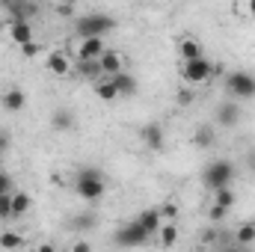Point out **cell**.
Listing matches in <instances>:
<instances>
[{
  "label": "cell",
  "mask_w": 255,
  "mask_h": 252,
  "mask_svg": "<svg viewBox=\"0 0 255 252\" xmlns=\"http://www.w3.org/2000/svg\"><path fill=\"white\" fill-rule=\"evenodd\" d=\"M33 208V199L24 190H12V217H24Z\"/></svg>",
  "instance_id": "cell-19"
},
{
  "label": "cell",
  "mask_w": 255,
  "mask_h": 252,
  "mask_svg": "<svg viewBox=\"0 0 255 252\" xmlns=\"http://www.w3.org/2000/svg\"><path fill=\"white\" fill-rule=\"evenodd\" d=\"M9 145H12V139H9V133H6V130H0V154H3V151H6Z\"/></svg>",
  "instance_id": "cell-32"
},
{
  "label": "cell",
  "mask_w": 255,
  "mask_h": 252,
  "mask_svg": "<svg viewBox=\"0 0 255 252\" xmlns=\"http://www.w3.org/2000/svg\"><path fill=\"white\" fill-rule=\"evenodd\" d=\"M104 36H89V39H80V48H77V57L80 60H98L104 54Z\"/></svg>",
  "instance_id": "cell-9"
},
{
  "label": "cell",
  "mask_w": 255,
  "mask_h": 252,
  "mask_svg": "<svg viewBox=\"0 0 255 252\" xmlns=\"http://www.w3.org/2000/svg\"><path fill=\"white\" fill-rule=\"evenodd\" d=\"M253 241H255V226L253 223L241 226V229H238V244H253Z\"/></svg>",
  "instance_id": "cell-26"
},
{
  "label": "cell",
  "mask_w": 255,
  "mask_h": 252,
  "mask_svg": "<svg viewBox=\"0 0 255 252\" xmlns=\"http://www.w3.org/2000/svg\"><path fill=\"white\" fill-rule=\"evenodd\" d=\"M71 250H74V252H86V250H89V244H86V241H80V244H74Z\"/></svg>",
  "instance_id": "cell-33"
},
{
  "label": "cell",
  "mask_w": 255,
  "mask_h": 252,
  "mask_svg": "<svg viewBox=\"0 0 255 252\" xmlns=\"http://www.w3.org/2000/svg\"><path fill=\"white\" fill-rule=\"evenodd\" d=\"M160 214H163V220H178V205H172V202H166V205L160 208Z\"/></svg>",
  "instance_id": "cell-27"
},
{
  "label": "cell",
  "mask_w": 255,
  "mask_h": 252,
  "mask_svg": "<svg viewBox=\"0 0 255 252\" xmlns=\"http://www.w3.org/2000/svg\"><path fill=\"white\" fill-rule=\"evenodd\" d=\"M9 39L21 48L24 42H33L36 33H33V21H12L9 24Z\"/></svg>",
  "instance_id": "cell-11"
},
{
  "label": "cell",
  "mask_w": 255,
  "mask_h": 252,
  "mask_svg": "<svg viewBox=\"0 0 255 252\" xmlns=\"http://www.w3.org/2000/svg\"><path fill=\"white\" fill-rule=\"evenodd\" d=\"M116 30V18L107 15V12H86V15H77L74 21V33L80 39H89V36H107Z\"/></svg>",
  "instance_id": "cell-2"
},
{
  "label": "cell",
  "mask_w": 255,
  "mask_h": 252,
  "mask_svg": "<svg viewBox=\"0 0 255 252\" xmlns=\"http://www.w3.org/2000/svg\"><path fill=\"white\" fill-rule=\"evenodd\" d=\"M214 205H220V208L232 211V205H235V193H232V187H220V190H214Z\"/></svg>",
  "instance_id": "cell-23"
},
{
  "label": "cell",
  "mask_w": 255,
  "mask_h": 252,
  "mask_svg": "<svg viewBox=\"0 0 255 252\" xmlns=\"http://www.w3.org/2000/svg\"><path fill=\"white\" fill-rule=\"evenodd\" d=\"M51 125L57 127L60 133H63V130H71V127H74V116H71V110L57 107V110H54V116H51Z\"/></svg>",
  "instance_id": "cell-20"
},
{
  "label": "cell",
  "mask_w": 255,
  "mask_h": 252,
  "mask_svg": "<svg viewBox=\"0 0 255 252\" xmlns=\"http://www.w3.org/2000/svg\"><path fill=\"white\" fill-rule=\"evenodd\" d=\"M226 92L235 98V101H250L255 98V74L250 71H232V74H226Z\"/></svg>",
  "instance_id": "cell-4"
},
{
  "label": "cell",
  "mask_w": 255,
  "mask_h": 252,
  "mask_svg": "<svg viewBox=\"0 0 255 252\" xmlns=\"http://www.w3.org/2000/svg\"><path fill=\"white\" fill-rule=\"evenodd\" d=\"M9 217H12V190L0 193V220H9Z\"/></svg>",
  "instance_id": "cell-25"
},
{
  "label": "cell",
  "mask_w": 255,
  "mask_h": 252,
  "mask_svg": "<svg viewBox=\"0 0 255 252\" xmlns=\"http://www.w3.org/2000/svg\"><path fill=\"white\" fill-rule=\"evenodd\" d=\"M21 54H24V57H36V54H39V42H36V39H33V42H24V45H21Z\"/></svg>",
  "instance_id": "cell-29"
},
{
  "label": "cell",
  "mask_w": 255,
  "mask_h": 252,
  "mask_svg": "<svg viewBox=\"0 0 255 252\" xmlns=\"http://www.w3.org/2000/svg\"><path fill=\"white\" fill-rule=\"evenodd\" d=\"M110 80H113V86H116V92H119V95H128V98H130V95H136V86H139V83H136V77H133L130 71L122 68V71L110 74Z\"/></svg>",
  "instance_id": "cell-15"
},
{
  "label": "cell",
  "mask_w": 255,
  "mask_h": 252,
  "mask_svg": "<svg viewBox=\"0 0 255 252\" xmlns=\"http://www.w3.org/2000/svg\"><path fill=\"white\" fill-rule=\"evenodd\" d=\"M148 232L136 223V220H130L125 226H119L116 229V235H113V241H116V247H142V244H148Z\"/></svg>",
  "instance_id": "cell-6"
},
{
  "label": "cell",
  "mask_w": 255,
  "mask_h": 252,
  "mask_svg": "<svg viewBox=\"0 0 255 252\" xmlns=\"http://www.w3.org/2000/svg\"><path fill=\"white\" fill-rule=\"evenodd\" d=\"M214 142H217V133H214V125H199V127H196V133H193V145H196L199 151L211 148Z\"/></svg>",
  "instance_id": "cell-17"
},
{
  "label": "cell",
  "mask_w": 255,
  "mask_h": 252,
  "mask_svg": "<svg viewBox=\"0 0 255 252\" xmlns=\"http://www.w3.org/2000/svg\"><path fill=\"white\" fill-rule=\"evenodd\" d=\"M136 223H139L148 235H157V229L163 226V214H160V208H145V211L136 214Z\"/></svg>",
  "instance_id": "cell-12"
},
{
  "label": "cell",
  "mask_w": 255,
  "mask_h": 252,
  "mask_svg": "<svg viewBox=\"0 0 255 252\" xmlns=\"http://www.w3.org/2000/svg\"><path fill=\"white\" fill-rule=\"evenodd\" d=\"M157 235H160V247H175V241H178V229H175V220L163 223V226L157 229Z\"/></svg>",
  "instance_id": "cell-22"
},
{
  "label": "cell",
  "mask_w": 255,
  "mask_h": 252,
  "mask_svg": "<svg viewBox=\"0 0 255 252\" xmlns=\"http://www.w3.org/2000/svg\"><path fill=\"white\" fill-rule=\"evenodd\" d=\"M139 139L145 142V148H151V151H160L163 148V127L160 125H142L139 127Z\"/></svg>",
  "instance_id": "cell-13"
},
{
  "label": "cell",
  "mask_w": 255,
  "mask_h": 252,
  "mask_svg": "<svg viewBox=\"0 0 255 252\" xmlns=\"http://www.w3.org/2000/svg\"><path fill=\"white\" fill-rule=\"evenodd\" d=\"M95 98H101V101H116V98H119V92H116V86H113L110 77L95 83Z\"/></svg>",
  "instance_id": "cell-21"
},
{
  "label": "cell",
  "mask_w": 255,
  "mask_h": 252,
  "mask_svg": "<svg viewBox=\"0 0 255 252\" xmlns=\"http://www.w3.org/2000/svg\"><path fill=\"white\" fill-rule=\"evenodd\" d=\"M253 226H255V220H253Z\"/></svg>",
  "instance_id": "cell-36"
},
{
  "label": "cell",
  "mask_w": 255,
  "mask_h": 252,
  "mask_svg": "<svg viewBox=\"0 0 255 252\" xmlns=\"http://www.w3.org/2000/svg\"><path fill=\"white\" fill-rule=\"evenodd\" d=\"M250 15L255 18V0H250Z\"/></svg>",
  "instance_id": "cell-34"
},
{
  "label": "cell",
  "mask_w": 255,
  "mask_h": 252,
  "mask_svg": "<svg viewBox=\"0 0 255 252\" xmlns=\"http://www.w3.org/2000/svg\"><path fill=\"white\" fill-rule=\"evenodd\" d=\"M226 214H229V211H226V208H220V205H214V208H211V220H214V223L226 220Z\"/></svg>",
  "instance_id": "cell-31"
},
{
  "label": "cell",
  "mask_w": 255,
  "mask_h": 252,
  "mask_svg": "<svg viewBox=\"0 0 255 252\" xmlns=\"http://www.w3.org/2000/svg\"><path fill=\"white\" fill-rule=\"evenodd\" d=\"M0 169H3V154H0Z\"/></svg>",
  "instance_id": "cell-35"
},
{
  "label": "cell",
  "mask_w": 255,
  "mask_h": 252,
  "mask_svg": "<svg viewBox=\"0 0 255 252\" xmlns=\"http://www.w3.org/2000/svg\"><path fill=\"white\" fill-rule=\"evenodd\" d=\"M235 163L229 160V157H220V160H211L205 169H202V184L211 190H220V187H232V181H235Z\"/></svg>",
  "instance_id": "cell-3"
},
{
  "label": "cell",
  "mask_w": 255,
  "mask_h": 252,
  "mask_svg": "<svg viewBox=\"0 0 255 252\" xmlns=\"http://www.w3.org/2000/svg\"><path fill=\"white\" fill-rule=\"evenodd\" d=\"M74 190H77L80 199L98 202V199H104V193H107V178H104V172H101L98 166H83V169L77 172V178H74Z\"/></svg>",
  "instance_id": "cell-1"
},
{
  "label": "cell",
  "mask_w": 255,
  "mask_h": 252,
  "mask_svg": "<svg viewBox=\"0 0 255 252\" xmlns=\"http://www.w3.org/2000/svg\"><path fill=\"white\" fill-rule=\"evenodd\" d=\"M178 57H181V63L205 57V51H202V42H199V39H193V36H181V39H178Z\"/></svg>",
  "instance_id": "cell-14"
},
{
  "label": "cell",
  "mask_w": 255,
  "mask_h": 252,
  "mask_svg": "<svg viewBox=\"0 0 255 252\" xmlns=\"http://www.w3.org/2000/svg\"><path fill=\"white\" fill-rule=\"evenodd\" d=\"M0 6L6 9L9 24L12 21H33L39 15V3H33V0H0Z\"/></svg>",
  "instance_id": "cell-7"
},
{
  "label": "cell",
  "mask_w": 255,
  "mask_h": 252,
  "mask_svg": "<svg viewBox=\"0 0 255 252\" xmlns=\"http://www.w3.org/2000/svg\"><path fill=\"white\" fill-rule=\"evenodd\" d=\"M48 71L51 74H57V77H63V74H68L71 71V63H68V57L65 54H60V51H54V54H48Z\"/></svg>",
  "instance_id": "cell-18"
},
{
  "label": "cell",
  "mask_w": 255,
  "mask_h": 252,
  "mask_svg": "<svg viewBox=\"0 0 255 252\" xmlns=\"http://www.w3.org/2000/svg\"><path fill=\"white\" fill-rule=\"evenodd\" d=\"M0 247L3 250H18V247H24V238L15 235V232H3L0 235Z\"/></svg>",
  "instance_id": "cell-24"
},
{
  "label": "cell",
  "mask_w": 255,
  "mask_h": 252,
  "mask_svg": "<svg viewBox=\"0 0 255 252\" xmlns=\"http://www.w3.org/2000/svg\"><path fill=\"white\" fill-rule=\"evenodd\" d=\"M9 190H12V175L0 169V193H9Z\"/></svg>",
  "instance_id": "cell-30"
},
{
  "label": "cell",
  "mask_w": 255,
  "mask_h": 252,
  "mask_svg": "<svg viewBox=\"0 0 255 252\" xmlns=\"http://www.w3.org/2000/svg\"><path fill=\"white\" fill-rule=\"evenodd\" d=\"M181 77H184L190 86H202V83H208V80L214 77V63L205 60V57H199V60H187V63L181 65Z\"/></svg>",
  "instance_id": "cell-5"
},
{
  "label": "cell",
  "mask_w": 255,
  "mask_h": 252,
  "mask_svg": "<svg viewBox=\"0 0 255 252\" xmlns=\"http://www.w3.org/2000/svg\"><path fill=\"white\" fill-rule=\"evenodd\" d=\"M190 101H193V89H181V92L175 95V104H178V107H187Z\"/></svg>",
  "instance_id": "cell-28"
},
{
  "label": "cell",
  "mask_w": 255,
  "mask_h": 252,
  "mask_svg": "<svg viewBox=\"0 0 255 252\" xmlns=\"http://www.w3.org/2000/svg\"><path fill=\"white\" fill-rule=\"evenodd\" d=\"M238 122H241V107L235 101H226L217 107V125L220 127H235Z\"/></svg>",
  "instance_id": "cell-10"
},
{
  "label": "cell",
  "mask_w": 255,
  "mask_h": 252,
  "mask_svg": "<svg viewBox=\"0 0 255 252\" xmlns=\"http://www.w3.org/2000/svg\"><path fill=\"white\" fill-rule=\"evenodd\" d=\"M0 107H3L6 113H21V110L27 107V95H24L18 86H9V89L0 95Z\"/></svg>",
  "instance_id": "cell-8"
},
{
  "label": "cell",
  "mask_w": 255,
  "mask_h": 252,
  "mask_svg": "<svg viewBox=\"0 0 255 252\" xmlns=\"http://www.w3.org/2000/svg\"><path fill=\"white\" fill-rule=\"evenodd\" d=\"M98 65H101V74H116V71H122L125 68V57L122 54H116V51H104L101 57H98Z\"/></svg>",
  "instance_id": "cell-16"
}]
</instances>
